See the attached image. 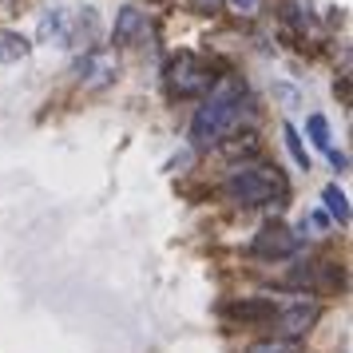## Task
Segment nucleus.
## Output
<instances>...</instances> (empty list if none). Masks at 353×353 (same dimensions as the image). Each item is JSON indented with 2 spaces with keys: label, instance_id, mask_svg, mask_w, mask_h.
Wrapping results in <instances>:
<instances>
[{
  "label": "nucleus",
  "instance_id": "obj_1",
  "mask_svg": "<svg viewBox=\"0 0 353 353\" xmlns=\"http://www.w3.org/2000/svg\"><path fill=\"white\" fill-rule=\"evenodd\" d=\"M242 112H246V88L239 80H223L219 88H210L199 112L191 115V143L199 151L219 147L226 135H234Z\"/></svg>",
  "mask_w": 353,
  "mask_h": 353
},
{
  "label": "nucleus",
  "instance_id": "obj_2",
  "mask_svg": "<svg viewBox=\"0 0 353 353\" xmlns=\"http://www.w3.org/2000/svg\"><path fill=\"white\" fill-rule=\"evenodd\" d=\"M223 194L234 207H270L286 194V175L270 163H242L223 179Z\"/></svg>",
  "mask_w": 353,
  "mask_h": 353
},
{
  "label": "nucleus",
  "instance_id": "obj_3",
  "mask_svg": "<svg viewBox=\"0 0 353 353\" xmlns=\"http://www.w3.org/2000/svg\"><path fill=\"white\" fill-rule=\"evenodd\" d=\"M210 83H214V72H210L199 56H191V52H179L175 60L167 64V92L175 99L207 96Z\"/></svg>",
  "mask_w": 353,
  "mask_h": 353
},
{
  "label": "nucleus",
  "instance_id": "obj_4",
  "mask_svg": "<svg viewBox=\"0 0 353 353\" xmlns=\"http://www.w3.org/2000/svg\"><path fill=\"white\" fill-rule=\"evenodd\" d=\"M76 80H80L83 92H103L119 80V52H88L80 64H76Z\"/></svg>",
  "mask_w": 353,
  "mask_h": 353
},
{
  "label": "nucleus",
  "instance_id": "obj_5",
  "mask_svg": "<svg viewBox=\"0 0 353 353\" xmlns=\"http://www.w3.org/2000/svg\"><path fill=\"white\" fill-rule=\"evenodd\" d=\"M321 318V305L318 302H290V305H278V314H274V337H290V341H298L305 337Z\"/></svg>",
  "mask_w": 353,
  "mask_h": 353
},
{
  "label": "nucleus",
  "instance_id": "obj_6",
  "mask_svg": "<svg viewBox=\"0 0 353 353\" xmlns=\"http://www.w3.org/2000/svg\"><path fill=\"white\" fill-rule=\"evenodd\" d=\"M298 234L290 230V226L274 223V226H262L254 239H250V254L254 258H266V262H282V258L298 254Z\"/></svg>",
  "mask_w": 353,
  "mask_h": 353
},
{
  "label": "nucleus",
  "instance_id": "obj_7",
  "mask_svg": "<svg viewBox=\"0 0 353 353\" xmlns=\"http://www.w3.org/2000/svg\"><path fill=\"white\" fill-rule=\"evenodd\" d=\"M219 314L234 325H262L278 314V302H270V298H234V302H223Z\"/></svg>",
  "mask_w": 353,
  "mask_h": 353
},
{
  "label": "nucleus",
  "instance_id": "obj_8",
  "mask_svg": "<svg viewBox=\"0 0 353 353\" xmlns=\"http://www.w3.org/2000/svg\"><path fill=\"white\" fill-rule=\"evenodd\" d=\"M147 32H151V24H147L143 8L139 4H123L119 12H115V28H112V40L119 48H131V44H143Z\"/></svg>",
  "mask_w": 353,
  "mask_h": 353
},
{
  "label": "nucleus",
  "instance_id": "obj_9",
  "mask_svg": "<svg viewBox=\"0 0 353 353\" xmlns=\"http://www.w3.org/2000/svg\"><path fill=\"white\" fill-rule=\"evenodd\" d=\"M68 32H72V12H68V8H60V4H52L48 12L40 17L36 36H40L44 44H60V48H68Z\"/></svg>",
  "mask_w": 353,
  "mask_h": 353
},
{
  "label": "nucleus",
  "instance_id": "obj_10",
  "mask_svg": "<svg viewBox=\"0 0 353 353\" xmlns=\"http://www.w3.org/2000/svg\"><path fill=\"white\" fill-rule=\"evenodd\" d=\"M99 36V12L92 4H83L80 12H72V32H68V44H92Z\"/></svg>",
  "mask_w": 353,
  "mask_h": 353
},
{
  "label": "nucleus",
  "instance_id": "obj_11",
  "mask_svg": "<svg viewBox=\"0 0 353 353\" xmlns=\"http://www.w3.org/2000/svg\"><path fill=\"white\" fill-rule=\"evenodd\" d=\"M32 52V40L20 36L17 28H0V64H20Z\"/></svg>",
  "mask_w": 353,
  "mask_h": 353
},
{
  "label": "nucleus",
  "instance_id": "obj_12",
  "mask_svg": "<svg viewBox=\"0 0 353 353\" xmlns=\"http://www.w3.org/2000/svg\"><path fill=\"white\" fill-rule=\"evenodd\" d=\"M321 199H325V207H330V214L337 219V226H350V203H345V191H341L337 183H330V187L321 191Z\"/></svg>",
  "mask_w": 353,
  "mask_h": 353
},
{
  "label": "nucleus",
  "instance_id": "obj_13",
  "mask_svg": "<svg viewBox=\"0 0 353 353\" xmlns=\"http://www.w3.org/2000/svg\"><path fill=\"white\" fill-rule=\"evenodd\" d=\"M246 353H302V341H290V337H262V341H250Z\"/></svg>",
  "mask_w": 353,
  "mask_h": 353
},
{
  "label": "nucleus",
  "instance_id": "obj_14",
  "mask_svg": "<svg viewBox=\"0 0 353 353\" xmlns=\"http://www.w3.org/2000/svg\"><path fill=\"white\" fill-rule=\"evenodd\" d=\"M219 147H223L226 155H250V151L258 147V135H254V131H242V135H226V139H223Z\"/></svg>",
  "mask_w": 353,
  "mask_h": 353
},
{
  "label": "nucleus",
  "instance_id": "obj_15",
  "mask_svg": "<svg viewBox=\"0 0 353 353\" xmlns=\"http://www.w3.org/2000/svg\"><path fill=\"white\" fill-rule=\"evenodd\" d=\"M282 135H286V147H290V155H294V163H298V167H302V171H310V167H314V163H310V151H305V143H302V135H298V131L290 128H282Z\"/></svg>",
  "mask_w": 353,
  "mask_h": 353
},
{
  "label": "nucleus",
  "instance_id": "obj_16",
  "mask_svg": "<svg viewBox=\"0 0 353 353\" xmlns=\"http://www.w3.org/2000/svg\"><path fill=\"white\" fill-rule=\"evenodd\" d=\"M305 131H310V139H314V147H321V151H330V119L325 115H310L305 119Z\"/></svg>",
  "mask_w": 353,
  "mask_h": 353
},
{
  "label": "nucleus",
  "instance_id": "obj_17",
  "mask_svg": "<svg viewBox=\"0 0 353 353\" xmlns=\"http://www.w3.org/2000/svg\"><path fill=\"white\" fill-rule=\"evenodd\" d=\"M330 163H334V171H350V159H345V151H334V147H330Z\"/></svg>",
  "mask_w": 353,
  "mask_h": 353
},
{
  "label": "nucleus",
  "instance_id": "obj_18",
  "mask_svg": "<svg viewBox=\"0 0 353 353\" xmlns=\"http://www.w3.org/2000/svg\"><path fill=\"white\" fill-rule=\"evenodd\" d=\"M239 4H242V8H250V0H239Z\"/></svg>",
  "mask_w": 353,
  "mask_h": 353
}]
</instances>
